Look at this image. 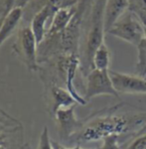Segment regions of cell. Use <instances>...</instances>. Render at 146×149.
Wrapping results in <instances>:
<instances>
[{"label": "cell", "instance_id": "4fadbf2b", "mask_svg": "<svg viewBox=\"0 0 146 149\" xmlns=\"http://www.w3.org/2000/svg\"><path fill=\"white\" fill-rule=\"evenodd\" d=\"M94 68L99 71H106L111 64V53L104 43L100 45L94 56Z\"/></svg>", "mask_w": 146, "mask_h": 149}, {"label": "cell", "instance_id": "52a82bcc", "mask_svg": "<svg viewBox=\"0 0 146 149\" xmlns=\"http://www.w3.org/2000/svg\"><path fill=\"white\" fill-rule=\"evenodd\" d=\"M114 88L118 93H146V78L109 71Z\"/></svg>", "mask_w": 146, "mask_h": 149}, {"label": "cell", "instance_id": "ffe728a7", "mask_svg": "<svg viewBox=\"0 0 146 149\" xmlns=\"http://www.w3.org/2000/svg\"><path fill=\"white\" fill-rule=\"evenodd\" d=\"M52 144H53V148L54 149H72V148H68L64 145V144L58 142V141L52 140Z\"/></svg>", "mask_w": 146, "mask_h": 149}, {"label": "cell", "instance_id": "e0dca14e", "mask_svg": "<svg viewBox=\"0 0 146 149\" xmlns=\"http://www.w3.org/2000/svg\"><path fill=\"white\" fill-rule=\"evenodd\" d=\"M37 149H54L53 148L52 140L49 135V129H48L47 126H45L43 128V131L39 139V145H38Z\"/></svg>", "mask_w": 146, "mask_h": 149}, {"label": "cell", "instance_id": "5bb4252c", "mask_svg": "<svg viewBox=\"0 0 146 149\" xmlns=\"http://www.w3.org/2000/svg\"><path fill=\"white\" fill-rule=\"evenodd\" d=\"M121 149H146V125L124 142Z\"/></svg>", "mask_w": 146, "mask_h": 149}, {"label": "cell", "instance_id": "7a4b0ae2", "mask_svg": "<svg viewBox=\"0 0 146 149\" xmlns=\"http://www.w3.org/2000/svg\"><path fill=\"white\" fill-rule=\"evenodd\" d=\"M21 121L0 107V149H29Z\"/></svg>", "mask_w": 146, "mask_h": 149}, {"label": "cell", "instance_id": "d6986e66", "mask_svg": "<svg viewBox=\"0 0 146 149\" xmlns=\"http://www.w3.org/2000/svg\"><path fill=\"white\" fill-rule=\"evenodd\" d=\"M31 1V0H15V3H14V7H18V8H22L24 9V7H26L28 3Z\"/></svg>", "mask_w": 146, "mask_h": 149}, {"label": "cell", "instance_id": "ac0fdd59", "mask_svg": "<svg viewBox=\"0 0 146 149\" xmlns=\"http://www.w3.org/2000/svg\"><path fill=\"white\" fill-rule=\"evenodd\" d=\"M14 3H15V0H5V4H4V10H3V14H2V17L0 19V22L3 20L4 18L6 17L7 14L10 12L14 7Z\"/></svg>", "mask_w": 146, "mask_h": 149}, {"label": "cell", "instance_id": "7c38bea8", "mask_svg": "<svg viewBox=\"0 0 146 149\" xmlns=\"http://www.w3.org/2000/svg\"><path fill=\"white\" fill-rule=\"evenodd\" d=\"M23 17V9L15 7L0 22V46L13 34Z\"/></svg>", "mask_w": 146, "mask_h": 149}, {"label": "cell", "instance_id": "3957f363", "mask_svg": "<svg viewBox=\"0 0 146 149\" xmlns=\"http://www.w3.org/2000/svg\"><path fill=\"white\" fill-rule=\"evenodd\" d=\"M106 33L137 48L144 39L145 27L134 14L127 10Z\"/></svg>", "mask_w": 146, "mask_h": 149}, {"label": "cell", "instance_id": "9a60e30c", "mask_svg": "<svg viewBox=\"0 0 146 149\" xmlns=\"http://www.w3.org/2000/svg\"><path fill=\"white\" fill-rule=\"evenodd\" d=\"M128 10L146 26V0H129Z\"/></svg>", "mask_w": 146, "mask_h": 149}, {"label": "cell", "instance_id": "6da1fadb", "mask_svg": "<svg viewBox=\"0 0 146 149\" xmlns=\"http://www.w3.org/2000/svg\"><path fill=\"white\" fill-rule=\"evenodd\" d=\"M125 104L120 102L86 117L83 125L73 138L76 144L102 140L106 136L118 135L124 143L146 125V111L118 112Z\"/></svg>", "mask_w": 146, "mask_h": 149}, {"label": "cell", "instance_id": "5b68a950", "mask_svg": "<svg viewBox=\"0 0 146 149\" xmlns=\"http://www.w3.org/2000/svg\"><path fill=\"white\" fill-rule=\"evenodd\" d=\"M86 79H87V85H86L83 97L87 102L97 95H111L116 98H120L119 93L114 88L112 84L109 70L99 71L94 69L86 77Z\"/></svg>", "mask_w": 146, "mask_h": 149}, {"label": "cell", "instance_id": "ba28073f", "mask_svg": "<svg viewBox=\"0 0 146 149\" xmlns=\"http://www.w3.org/2000/svg\"><path fill=\"white\" fill-rule=\"evenodd\" d=\"M46 95L49 98V113L52 117H54L56 112L61 109H67L78 104L73 95L64 86L57 85L47 86Z\"/></svg>", "mask_w": 146, "mask_h": 149}, {"label": "cell", "instance_id": "30bf717a", "mask_svg": "<svg viewBox=\"0 0 146 149\" xmlns=\"http://www.w3.org/2000/svg\"><path fill=\"white\" fill-rule=\"evenodd\" d=\"M58 10H56L51 5H45L41 10L38 11L31 19V30H32L33 34L35 36L36 41L38 43V46L46 38V22L49 18L54 17L55 13Z\"/></svg>", "mask_w": 146, "mask_h": 149}, {"label": "cell", "instance_id": "9c48e42d", "mask_svg": "<svg viewBox=\"0 0 146 149\" xmlns=\"http://www.w3.org/2000/svg\"><path fill=\"white\" fill-rule=\"evenodd\" d=\"M129 0H105L104 8V27L106 33L114 23L128 10Z\"/></svg>", "mask_w": 146, "mask_h": 149}, {"label": "cell", "instance_id": "2e32d148", "mask_svg": "<svg viewBox=\"0 0 146 149\" xmlns=\"http://www.w3.org/2000/svg\"><path fill=\"white\" fill-rule=\"evenodd\" d=\"M121 138L118 135H109L102 139V144L99 149H121Z\"/></svg>", "mask_w": 146, "mask_h": 149}, {"label": "cell", "instance_id": "8992f818", "mask_svg": "<svg viewBox=\"0 0 146 149\" xmlns=\"http://www.w3.org/2000/svg\"><path fill=\"white\" fill-rule=\"evenodd\" d=\"M76 105H73L67 109H61L56 112L54 119L58 127L60 139L64 142L71 141L82 129L85 118L79 119L76 115L75 109Z\"/></svg>", "mask_w": 146, "mask_h": 149}, {"label": "cell", "instance_id": "44dd1931", "mask_svg": "<svg viewBox=\"0 0 146 149\" xmlns=\"http://www.w3.org/2000/svg\"><path fill=\"white\" fill-rule=\"evenodd\" d=\"M144 40L146 41V26H145V36H144Z\"/></svg>", "mask_w": 146, "mask_h": 149}, {"label": "cell", "instance_id": "277c9868", "mask_svg": "<svg viewBox=\"0 0 146 149\" xmlns=\"http://www.w3.org/2000/svg\"><path fill=\"white\" fill-rule=\"evenodd\" d=\"M16 55L26 65L30 72H39V59H38V43L33 34L31 27L25 26L18 33L17 42L14 45Z\"/></svg>", "mask_w": 146, "mask_h": 149}, {"label": "cell", "instance_id": "8fae6325", "mask_svg": "<svg viewBox=\"0 0 146 149\" xmlns=\"http://www.w3.org/2000/svg\"><path fill=\"white\" fill-rule=\"evenodd\" d=\"M76 12H78V7L76 6L70 7V8L59 9L55 13L54 17H53L50 28L47 30L46 37L63 32L65 29L70 25L73 18L75 17V15L76 14Z\"/></svg>", "mask_w": 146, "mask_h": 149}]
</instances>
